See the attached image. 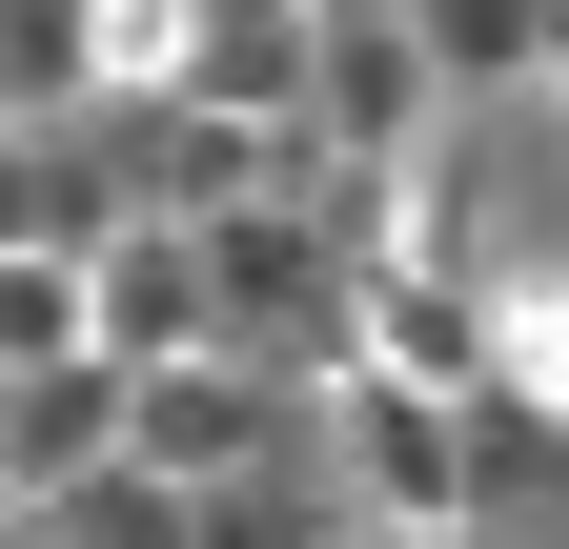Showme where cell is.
Here are the masks:
<instances>
[{"instance_id":"cell-1","label":"cell","mask_w":569,"mask_h":549,"mask_svg":"<svg viewBox=\"0 0 569 549\" xmlns=\"http://www.w3.org/2000/svg\"><path fill=\"white\" fill-rule=\"evenodd\" d=\"M203 347H224L203 224H102V367H203Z\"/></svg>"},{"instance_id":"cell-2","label":"cell","mask_w":569,"mask_h":549,"mask_svg":"<svg viewBox=\"0 0 569 549\" xmlns=\"http://www.w3.org/2000/svg\"><path fill=\"white\" fill-rule=\"evenodd\" d=\"M82 468H122V367H21L0 387V509H41V489H82Z\"/></svg>"},{"instance_id":"cell-3","label":"cell","mask_w":569,"mask_h":549,"mask_svg":"<svg viewBox=\"0 0 569 549\" xmlns=\"http://www.w3.org/2000/svg\"><path fill=\"white\" fill-rule=\"evenodd\" d=\"M122 82V21L102 0H0V122H82Z\"/></svg>"},{"instance_id":"cell-4","label":"cell","mask_w":569,"mask_h":549,"mask_svg":"<svg viewBox=\"0 0 569 549\" xmlns=\"http://www.w3.org/2000/svg\"><path fill=\"white\" fill-rule=\"evenodd\" d=\"M102 347V244H0V387Z\"/></svg>"},{"instance_id":"cell-5","label":"cell","mask_w":569,"mask_h":549,"mask_svg":"<svg viewBox=\"0 0 569 549\" xmlns=\"http://www.w3.org/2000/svg\"><path fill=\"white\" fill-rule=\"evenodd\" d=\"M21 529L41 549H203V489H163V468L122 448V468H82V489H41Z\"/></svg>"},{"instance_id":"cell-6","label":"cell","mask_w":569,"mask_h":549,"mask_svg":"<svg viewBox=\"0 0 569 549\" xmlns=\"http://www.w3.org/2000/svg\"><path fill=\"white\" fill-rule=\"evenodd\" d=\"M427 61L448 82H509V61H549V0H427Z\"/></svg>"},{"instance_id":"cell-7","label":"cell","mask_w":569,"mask_h":549,"mask_svg":"<svg viewBox=\"0 0 569 549\" xmlns=\"http://www.w3.org/2000/svg\"><path fill=\"white\" fill-rule=\"evenodd\" d=\"M0 549H41V529H0Z\"/></svg>"}]
</instances>
